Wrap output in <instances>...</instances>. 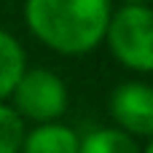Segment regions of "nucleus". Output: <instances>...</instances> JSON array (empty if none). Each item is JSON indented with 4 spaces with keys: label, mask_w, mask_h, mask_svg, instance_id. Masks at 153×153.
I'll return each instance as SVG.
<instances>
[{
    "label": "nucleus",
    "mask_w": 153,
    "mask_h": 153,
    "mask_svg": "<svg viewBox=\"0 0 153 153\" xmlns=\"http://www.w3.org/2000/svg\"><path fill=\"white\" fill-rule=\"evenodd\" d=\"M30 32L56 54H86L105 40L110 0H24Z\"/></svg>",
    "instance_id": "f257e3e1"
},
{
    "label": "nucleus",
    "mask_w": 153,
    "mask_h": 153,
    "mask_svg": "<svg viewBox=\"0 0 153 153\" xmlns=\"http://www.w3.org/2000/svg\"><path fill=\"white\" fill-rule=\"evenodd\" d=\"M105 43L110 46L113 56L134 70L151 73L153 70V13L148 5H124L110 13Z\"/></svg>",
    "instance_id": "f03ea898"
},
{
    "label": "nucleus",
    "mask_w": 153,
    "mask_h": 153,
    "mask_svg": "<svg viewBox=\"0 0 153 153\" xmlns=\"http://www.w3.org/2000/svg\"><path fill=\"white\" fill-rule=\"evenodd\" d=\"M11 100H13L11 108L22 118H30L38 124H51L67 110L65 81L46 67L24 70L11 91Z\"/></svg>",
    "instance_id": "7ed1b4c3"
},
{
    "label": "nucleus",
    "mask_w": 153,
    "mask_h": 153,
    "mask_svg": "<svg viewBox=\"0 0 153 153\" xmlns=\"http://www.w3.org/2000/svg\"><path fill=\"white\" fill-rule=\"evenodd\" d=\"M110 113L121 132L132 137L153 134V89L143 81H126L110 94Z\"/></svg>",
    "instance_id": "20e7f679"
},
{
    "label": "nucleus",
    "mask_w": 153,
    "mask_h": 153,
    "mask_svg": "<svg viewBox=\"0 0 153 153\" xmlns=\"http://www.w3.org/2000/svg\"><path fill=\"white\" fill-rule=\"evenodd\" d=\"M22 153H78V134L65 124H38L24 134Z\"/></svg>",
    "instance_id": "39448f33"
},
{
    "label": "nucleus",
    "mask_w": 153,
    "mask_h": 153,
    "mask_svg": "<svg viewBox=\"0 0 153 153\" xmlns=\"http://www.w3.org/2000/svg\"><path fill=\"white\" fill-rule=\"evenodd\" d=\"M24 62L27 59H24V48L19 46V40L11 32L0 30V102L5 97H11L19 75L27 70Z\"/></svg>",
    "instance_id": "423d86ee"
},
{
    "label": "nucleus",
    "mask_w": 153,
    "mask_h": 153,
    "mask_svg": "<svg viewBox=\"0 0 153 153\" xmlns=\"http://www.w3.org/2000/svg\"><path fill=\"white\" fill-rule=\"evenodd\" d=\"M78 153H143V148L121 129H94L78 140Z\"/></svg>",
    "instance_id": "0eeeda50"
},
{
    "label": "nucleus",
    "mask_w": 153,
    "mask_h": 153,
    "mask_svg": "<svg viewBox=\"0 0 153 153\" xmlns=\"http://www.w3.org/2000/svg\"><path fill=\"white\" fill-rule=\"evenodd\" d=\"M24 134V118L11 105L0 102V153H22Z\"/></svg>",
    "instance_id": "6e6552de"
},
{
    "label": "nucleus",
    "mask_w": 153,
    "mask_h": 153,
    "mask_svg": "<svg viewBox=\"0 0 153 153\" xmlns=\"http://www.w3.org/2000/svg\"><path fill=\"white\" fill-rule=\"evenodd\" d=\"M124 5H148L151 0H121Z\"/></svg>",
    "instance_id": "1a4fd4ad"
},
{
    "label": "nucleus",
    "mask_w": 153,
    "mask_h": 153,
    "mask_svg": "<svg viewBox=\"0 0 153 153\" xmlns=\"http://www.w3.org/2000/svg\"><path fill=\"white\" fill-rule=\"evenodd\" d=\"M143 153H153V145H143Z\"/></svg>",
    "instance_id": "9d476101"
}]
</instances>
